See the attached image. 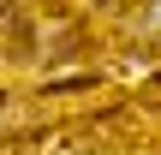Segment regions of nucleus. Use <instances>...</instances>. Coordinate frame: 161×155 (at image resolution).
I'll return each instance as SVG.
<instances>
[{"label": "nucleus", "mask_w": 161, "mask_h": 155, "mask_svg": "<svg viewBox=\"0 0 161 155\" xmlns=\"http://www.w3.org/2000/svg\"><path fill=\"white\" fill-rule=\"evenodd\" d=\"M102 78H90V72H72V78H54V84H42V96H78V90H96Z\"/></svg>", "instance_id": "nucleus-1"}, {"label": "nucleus", "mask_w": 161, "mask_h": 155, "mask_svg": "<svg viewBox=\"0 0 161 155\" xmlns=\"http://www.w3.org/2000/svg\"><path fill=\"white\" fill-rule=\"evenodd\" d=\"M143 30H161V0H149V6H143Z\"/></svg>", "instance_id": "nucleus-2"}, {"label": "nucleus", "mask_w": 161, "mask_h": 155, "mask_svg": "<svg viewBox=\"0 0 161 155\" xmlns=\"http://www.w3.org/2000/svg\"><path fill=\"white\" fill-rule=\"evenodd\" d=\"M12 18H18V12H12V6L0 0V36H6V24H12Z\"/></svg>", "instance_id": "nucleus-3"}]
</instances>
